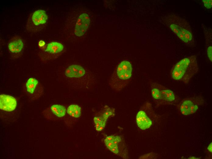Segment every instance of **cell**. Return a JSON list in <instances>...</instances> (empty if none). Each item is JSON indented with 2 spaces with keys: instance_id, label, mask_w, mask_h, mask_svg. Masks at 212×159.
Instances as JSON below:
<instances>
[{
  "instance_id": "6da1fadb",
  "label": "cell",
  "mask_w": 212,
  "mask_h": 159,
  "mask_svg": "<svg viewBox=\"0 0 212 159\" xmlns=\"http://www.w3.org/2000/svg\"><path fill=\"white\" fill-rule=\"evenodd\" d=\"M164 23L187 46L194 47L195 45L190 26L185 19L173 14L165 16Z\"/></svg>"
},
{
  "instance_id": "7a4b0ae2",
  "label": "cell",
  "mask_w": 212,
  "mask_h": 159,
  "mask_svg": "<svg viewBox=\"0 0 212 159\" xmlns=\"http://www.w3.org/2000/svg\"><path fill=\"white\" fill-rule=\"evenodd\" d=\"M198 67L195 55L188 57L176 63L171 71V76L174 80L187 83L198 72Z\"/></svg>"
},
{
  "instance_id": "3957f363",
  "label": "cell",
  "mask_w": 212,
  "mask_h": 159,
  "mask_svg": "<svg viewBox=\"0 0 212 159\" xmlns=\"http://www.w3.org/2000/svg\"><path fill=\"white\" fill-rule=\"evenodd\" d=\"M132 68L130 63L127 61H121L112 75L109 82L113 88L119 90L128 84L132 75Z\"/></svg>"
},
{
  "instance_id": "277c9868",
  "label": "cell",
  "mask_w": 212,
  "mask_h": 159,
  "mask_svg": "<svg viewBox=\"0 0 212 159\" xmlns=\"http://www.w3.org/2000/svg\"><path fill=\"white\" fill-rule=\"evenodd\" d=\"M66 76L70 78L74 79L75 80L80 81L87 78V75L84 68L77 65H72L66 69L65 72Z\"/></svg>"
},
{
  "instance_id": "5b68a950",
  "label": "cell",
  "mask_w": 212,
  "mask_h": 159,
  "mask_svg": "<svg viewBox=\"0 0 212 159\" xmlns=\"http://www.w3.org/2000/svg\"><path fill=\"white\" fill-rule=\"evenodd\" d=\"M90 21V17L87 13H83L81 14L76 24L74 30L75 35L78 37L83 35L89 27Z\"/></svg>"
},
{
  "instance_id": "8992f818",
  "label": "cell",
  "mask_w": 212,
  "mask_h": 159,
  "mask_svg": "<svg viewBox=\"0 0 212 159\" xmlns=\"http://www.w3.org/2000/svg\"><path fill=\"white\" fill-rule=\"evenodd\" d=\"M16 105V101L14 97L4 94L0 95L1 109L8 112L12 111L15 109Z\"/></svg>"
},
{
  "instance_id": "52a82bcc",
  "label": "cell",
  "mask_w": 212,
  "mask_h": 159,
  "mask_svg": "<svg viewBox=\"0 0 212 159\" xmlns=\"http://www.w3.org/2000/svg\"><path fill=\"white\" fill-rule=\"evenodd\" d=\"M198 106L194 101L187 99L183 101L180 106L181 113L184 115H188L195 113L198 109Z\"/></svg>"
},
{
  "instance_id": "ba28073f",
  "label": "cell",
  "mask_w": 212,
  "mask_h": 159,
  "mask_svg": "<svg viewBox=\"0 0 212 159\" xmlns=\"http://www.w3.org/2000/svg\"><path fill=\"white\" fill-rule=\"evenodd\" d=\"M136 123L138 127L141 129L144 130L149 128L152 124L150 119L143 110H140L136 116Z\"/></svg>"
},
{
  "instance_id": "9c48e42d",
  "label": "cell",
  "mask_w": 212,
  "mask_h": 159,
  "mask_svg": "<svg viewBox=\"0 0 212 159\" xmlns=\"http://www.w3.org/2000/svg\"><path fill=\"white\" fill-rule=\"evenodd\" d=\"M120 136L111 135L107 137L104 142L107 147L112 152L117 154L119 152L118 144L121 142Z\"/></svg>"
},
{
  "instance_id": "30bf717a",
  "label": "cell",
  "mask_w": 212,
  "mask_h": 159,
  "mask_svg": "<svg viewBox=\"0 0 212 159\" xmlns=\"http://www.w3.org/2000/svg\"><path fill=\"white\" fill-rule=\"evenodd\" d=\"M156 84L159 91L160 100L172 102L175 100V96L173 91L160 84L157 83Z\"/></svg>"
},
{
  "instance_id": "8fae6325",
  "label": "cell",
  "mask_w": 212,
  "mask_h": 159,
  "mask_svg": "<svg viewBox=\"0 0 212 159\" xmlns=\"http://www.w3.org/2000/svg\"><path fill=\"white\" fill-rule=\"evenodd\" d=\"M48 16L45 11L42 10H36L33 13L32 20L36 25L43 24L46 23Z\"/></svg>"
},
{
  "instance_id": "7c38bea8",
  "label": "cell",
  "mask_w": 212,
  "mask_h": 159,
  "mask_svg": "<svg viewBox=\"0 0 212 159\" xmlns=\"http://www.w3.org/2000/svg\"><path fill=\"white\" fill-rule=\"evenodd\" d=\"M23 47V44L19 38L14 39L9 44L8 48L9 50L13 53L20 52Z\"/></svg>"
},
{
  "instance_id": "4fadbf2b",
  "label": "cell",
  "mask_w": 212,
  "mask_h": 159,
  "mask_svg": "<svg viewBox=\"0 0 212 159\" xmlns=\"http://www.w3.org/2000/svg\"><path fill=\"white\" fill-rule=\"evenodd\" d=\"M64 46L61 43L57 42H52L48 44L45 51L51 54H57L61 52Z\"/></svg>"
},
{
  "instance_id": "5bb4252c",
  "label": "cell",
  "mask_w": 212,
  "mask_h": 159,
  "mask_svg": "<svg viewBox=\"0 0 212 159\" xmlns=\"http://www.w3.org/2000/svg\"><path fill=\"white\" fill-rule=\"evenodd\" d=\"M202 26L204 30L206 48L207 49L212 48L211 29L210 28L206 27L204 24Z\"/></svg>"
},
{
  "instance_id": "9a60e30c",
  "label": "cell",
  "mask_w": 212,
  "mask_h": 159,
  "mask_svg": "<svg viewBox=\"0 0 212 159\" xmlns=\"http://www.w3.org/2000/svg\"><path fill=\"white\" fill-rule=\"evenodd\" d=\"M67 112L70 116L75 118H78L81 115V108L77 105H71L67 108Z\"/></svg>"
},
{
  "instance_id": "2e32d148",
  "label": "cell",
  "mask_w": 212,
  "mask_h": 159,
  "mask_svg": "<svg viewBox=\"0 0 212 159\" xmlns=\"http://www.w3.org/2000/svg\"><path fill=\"white\" fill-rule=\"evenodd\" d=\"M51 112L58 117L64 116L66 113V109L65 107L60 105H54L51 107Z\"/></svg>"
},
{
  "instance_id": "e0dca14e",
  "label": "cell",
  "mask_w": 212,
  "mask_h": 159,
  "mask_svg": "<svg viewBox=\"0 0 212 159\" xmlns=\"http://www.w3.org/2000/svg\"><path fill=\"white\" fill-rule=\"evenodd\" d=\"M94 120L95 124L96 129L97 131H101L104 128L107 120L103 117L95 116Z\"/></svg>"
},
{
  "instance_id": "ac0fdd59",
  "label": "cell",
  "mask_w": 212,
  "mask_h": 159,
  "mask_svg": "<svg viewBox=\"0 0 212 159\" xmlns=\"http://www.w3.org/2000/svg\"><path fill=\"white\" fill-rule=\"evenodd\" d=\"M38 83V81L36 79L33 78L29 79L26 83L27 91L31 94L33 93Z\"/></svg>"
},
{
  "instance_id": "d6986e66",
  "label": "cell",
  "mask_w": 212,
  "mask_h": 159,
  "mask_svg": "<svg viewBox=\"0 0 212 159\" xmlns=\"http://www.w3.org/2000/svg\"><path fill=\"white\" fill-rule=\"evenodd\" d=\"M114 110L109 108L105 109L104 112L102 117L107 120L108 117L113 114V112L114 111Z\"/></svg>"
},
{
  "instance_id": "ffe728a7",
  "label": "cell",
  "mask_w": 212,
  "mask_h": 159,
  "mask_svg": "<svg viewBox=\"0 0 212 159\" xmlns=\"http://www.w3.org/2000/svg\"><path fill=\"white\" fill-rule=\"evenodd\" d=\"M204 6L207 9H210L212 7V0H203Z\"/></svg>"
},
{
  "instance_id": "44dd1931",
  "label": "cell",
  "mask_w": 212,
  "mask_h": 159,
  "mask_svg": "<svg viewBox=\"0 0 212 159\" xmlns=\"http://www.w3.org/2000/svg\"><path fill=\"white\" fill-rule=\"evenodd\" d=\"M38 44L40 46H44L45 42L41 40L39 42Z\"/></svg>"
},
{
  "instance_id": "7402d4cb",
  "label": "cell",
  "mask_w": 212,
  "mask_h": 159,
  "mask_svg": "<svg viewBox=\"0 0 212 159\" xmlns=\"http://www.w3.org/2000/svg\"><path fill=\"white\" fill-rule=\"evenodd\" d=\"M207 149L209 151H210L211 153L212 152V142H211V143H210V144L209 145V146L208 147Z\"/></svg>"
}]
</instances>
